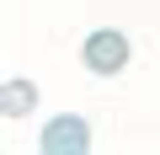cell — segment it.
I'll list each match as a JSON object with an SVG mask.
<instances>
[{
    "label": "cell",
    "instance_id": "obj_1",
    "mask_svg": "<svg viewBox=\"0 0 160 155\" xmlns=\"http://www.w3.org/2000/svg\"><path fill=\"white\" fill-rule=\"evenodd\" d=\"M80 59H86L91 75H118V70H128V38L118 27H96V32H86Z\"/></svg>",
    "mask_w": 160,
    "mask_h": 155
},
{
    "label": "cell",
    "instance_id": "obj_2",
    "mask_svg": "<svg viewBox=\"0 0 160 155\" xmlns=\"http://www.w3.org/2000/svg\"><path fill=\"white\" fill-rule=\"evenodd\" d=\"M38 150H43V155H86V150H91V123H86V118L59 112V118H48V128H43Z\"/></svg>",
    "mask_w": 160,
    "mask_h": 155
},
{
    "label": "cell",
    "instance_id": "obj_3",
    "mask_svg": "<svg viewBox=\"0 0 160 155\" xmlns=\"http://www.w3.org/2000/svg\"><path fill=\"white\" fill-rule=\"evenodd\" d=\"M0 91H6V96H0V112H6V118H22V112L38 107V86L32 80H6Z\"/></svg>",
    "mask_w": 160,
    "mask_h": 155
}]
</instances>
